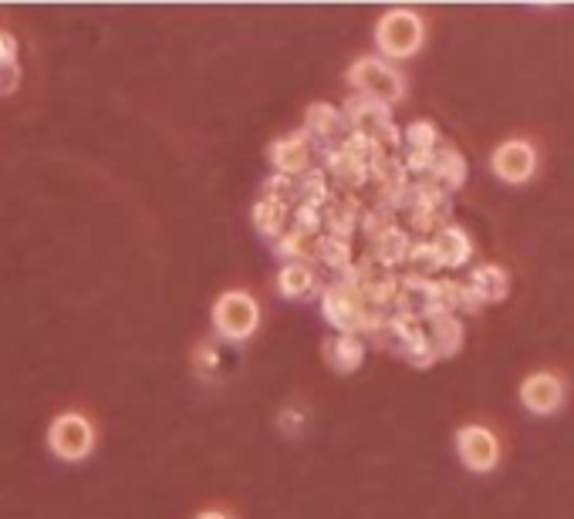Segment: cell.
Listing matches in <instances>:
<instances>
[{"instance_id":"6","label":"cell","mask_w":574,"mask_h":519,"mask_svg":"<svg viewBox=\"0 0 574 519\" xmlns=\"http://www.w3.org/2000/svg\"><path fill=\"white\" fill-rule=\"evenodd\" d=\"M48 449L61 462H85L95 452V425L78 411H65L48 425Z\"/></svg>"},{"instance_id":"7","label":"cell","mask_w":574,"mask_h":519,"mask_svg":"<svg viewBox=\"0 0 574 519\" xmlns=\"http://www.w3.org/2000/svg\"><path fill=\"white\" fill-rule=\"evenodd\" d=\"M457 455L470 472H491L500 462V442L487 425H463L457 432Z\"/></svg>"},{"instance_id":"34","label":"cell","mask_w":574,"mask_h":519,"mask_svg":"<svg viewBox=\"0 0 574 519\" xmlns=\"http://www.w3.org/2000/svg\"><path fill=\"white\" fill-rule=\"evenodd\" d=\"M11 61H18V37L0 31V65H11Z\"/></svg>"},{"instance_id":"12","label":"cell","mask_w":574,"mask_h":519,"mask_svg":"<svg viewBox=\"0 0 574 519\" xmlns=\"http://www.w3.org/2000/svg\"><path fill=\"white\" fill-rule=\"evenodd\" d=\"M423 338L436 361L453 358L463 348V320L457 314H432L423 320Z\"/></svg>"},{"instance_id":"9","label":"cell","mask_w":574,"mask_h":519,"mask_svg":"<svg viewBox=\"0 0 574 519\" xmlns=\"http://www.w3.org/2000/svg\"><path fill=\"white\" fill-rule=\"evenodd\" d=\"M312 149H315L312 138L304 135V128H297V132H288L274 142V146L268 149V159H271L274 172L297 179L301 172L312 169Z\"/></svg>"},{"instance_id":"15","label":"cell","mask_w":574,"mask_h":519,"mask_svg":"<svg viewBox=\"0 0 574 519\" xmlns=\"http://www.w3.org/2000/svg\"><path fill=\"white\" fill-rule=\"evenodd\" d=\"M322 159H325V176L338 185V193H356V189L369 185V166L356 156L341 153L338 146L331 149H322Z\"/></svg>"},{"instance_id":"2","label":"cell","mask_w":574,"mask_h":519,"mask_svg":"<svg viewBox=\"0 0 574 519\" xmlns=\"http://www.w3.org/2000/svg\"><path fill=\"white\" fill-rule=\"evenodd\" d=\"M426 41V24L416 11H406V8H395V11H385L375 24V44L382 58L389 61H406L413 58Z\"/></svg>"},{"instance_id":"33","label":"cell","mask_w":574,"mask_h":519,"mask_svg":"<svg viewBox=\"0 0 574 519\" xmlns=\"http://www.w3.org/2000/svg\"><path fill=\"white\" fill-rule=\"evenodd\" d=\"M278 425H281V432H284V436H297V432H301V425H304V415H301L297 408H284Z\"/></svg>"},{"instance_id":"17","label":"cell","mask_w":574,"mask_h":519,"mask_svg":"<svg viewBox=\"0 0 574 519\" xmlns=\"http://www.w3.org/2000/svg\"><path fill=\"white\" fill-rule=\"evenodd\" d=\"M429 247H432V253H436V260H439V267H443V270H457V267L470 263V257H473L470 233L463 226H453V223L443 226L439 233H432Z\"/></svg>"},{"instance_id":"24","label":"cell","mask_w":574,"mask_h":519,"mask_svg":"<svg viewBox=\"0 0 574 519\" xmlns=\"http://www.w3.org/2000/svg\"><path fill=\"white\" fill-rule=\"evenodd\" d=\"M274 244H278L274 253H278L284 263H312V260H315V244H318V236H307V233L288 226L281 240H274Z\"/></svg>"},{"instance_id":"18","label":"cell","mask_w":574,"mask_h":519,"mask_svg":"<svg viewBox=\"0 0 574 519\" xmlns=\"http://www.w3.org/2000/svg\"><path fill=\"white\" fill-rule=\"evenodd\" d=\"M322 354H325V364L338 374H351L359 371L362 361H365V338H356V335H331L325 345H322Z\"/></svg>"},{"instance_id":"8","label":"cell","mask_w":574,"mask_h":519,"mask_svg":"<svg viewBox=\"0 0 574 519\" xmlns=\"http://www.w3.org/2000/svg\"><path fill=\"white\" fill-rule=\"evenodd\" d=\"M491 169H494L497 179H504L510 185H520L538 172V149L524 138H510V142H504V146L494 149Z\"/></svg>"},{"instance_id":"31","label":"cell","mask_w":574,"mask_h":519,"mask_svg":"<svg viewBox=\"0 0 574 519\" xmlns=\"http://www.w3.org/2000/svg\"><path fill=\"white\" fill-rule=\"evenodd\" d=\"M216 364H220V358H216L213 345H200V348L193 351V368H196L200 377H210Z\"/></svg>"},{"instance_id":"26","label":"cell","mask_w":574,"mask_h":519,"mask_svg":"<svg viewBox=\"0 0 574 519\" xmlns=\"http://www.w3.org/2000/svg\"><path fill=\"white\" fill-rule=\"evenodd\" d=\"M331 196V185H328V176L325 169H307L297 176V206H315L322 210Z\"/></svg>"},{"instance_id":"21","label":"cell","mask_w":574,"mask_h":519,"mask_svg":"<svg viewBox=\"0 0 574 519\" xmlns=\"http://www.w3.org/2000/svg\"><path fill=\"white\" fill-rule=\"evenodd\" d=\"M278 291L288 301H304L318 291V273L312 263H281L278 270Z\"/></svg>"},{"instance_id":"19","label":"cell","mask_w":574,"mask_h":519,"mask_svg":"<svg viewBox=\"0 0 574 519\" xmlns=\"http://www.w3.org/2000/svg\"><path fill=\"white\" fill-rule=\"evenodd\" d=\"M409 247H413V236L406 233V226H389V229H382L375 240H369V253L385 267V270H395L399 263H406V257H409Z\"/></svg>"},{"instance_id":"29","label":"cell","mask_w":574,"mask_h":519,"mask_svg":"<svg viewBox=\"0 0 574 519\" xmlns=\"http://www.w3.org/2000/svg\"><path fill=\"white\" fill-rule=\"evenodd\" d=\"M260 200H271V203H281V206H297V179L291 176H281V172H271L260 185Z\"/></svg>"},{"instance_id":"1","label":"cell","mask_w":574,"mask_h":519,"mask_svg":"<svg viewBox=\"0 0 574 519\" xmlns=\"http://www.w3.org/2000/svg\"><path fill=\"white\" fill-rule=\"evenodd\" d=\"M399 213H406V223H409L406 233H416L419 240H429L432 233L450 226L453 196L443 193V189H436L432 182H409V193H406Z\"/></svg>"},{"instance_id":"16","label":"cell","mask_w":574,"mask_h":519,"mask_svg":"<svg viewBox=\"0 0 574 519\" xmlns=\"http://www.w3.org/2000/svg\"><path fill=\"white\" fill-rule=\"evenodd\" d=\"M419 182H432L436 189H443V193H457V189L466 182V159H463V153L460 149H453V146H443L439 142L436 146V153H432V166H429V176L426 179H419Z\"/></svg>"},{"instance_id":"25","label":"cell","mask_w":574,"mask_h":519,"mask_svg":"<svg viewBox=\"0 0 574 519\" xmlns=\"http://www.w3.org/2000/svg\"><path fill=\"white\" fill-rule=\"evenodd\" d=\"M315 263L328 267L331 273H345L351 263H356V257H351V244L348 240H338V236L322 233L318 244H315Z\"/></svg>"},{"instance_id":"3","label":"cell","mask_w":574,"mask_h":519,"mask_svg":"<svg viewBox=\"0 0 574 519\" xmlns=\"http://www.w3.org/2000/svg\"><path fill=\"white\" fill-rule=\"evenodd\" d=\"M345 81L356 88V94H362V99H372L389 109L406 99V78L382 58H359L345 71Z\"/></svg>"},{"instance_id":"4","label":"cell","mask_w":574,"mask_h":519,"mask_svg":"<svg viewBox=\"0 0 574 519\" xmlns=\"http://www.w3.org/2000/svg\"><path fill=\"white\" fill-rule=\"evenodd\" d=\"M369 341L375 348L395 354V358L409 361L413 368H429L436 361L429 354L426 338H423V320H413V317H403V314H389Z\"/></svg>"},{"instance_id":"10","label":"cell","mask_w":574,"mask_h":519,"mask_svg":"<svg viewBox=\"0 0 574 519\" xmlns=\"http://www.w3.org/2000/svg\"><path fill=\"white\" fill-rule=\"evenodd\" d=\"M520 405L534 415H554L564 405V382L551 371L527 374L520 385Z\"/></svg>"},{"instance_id":"27","label":"cell","mask_w":574,"mask_h":519,"mask_svg":"<svg viewBox=\"0 0 574 519\" xmlns=\"http://www.w3.org/2000/svg\"><path fill=\"white\" fill-rule=\"evenodd\" d=\"M406 277H416V280H436V273L443 270L429 247V240H413L409 247V257H406Z\"/></svg>"},{"instance_id":"11","label":"cell","mask_w":574,"mask_h":519,"mask_svg":"<svg viewBox=\"0 0 574 519\" xmlns=\"http://www.w3.org/2000/svg\"><path fill=\"white\" fill-rule=\"evenodd\" d=\"M348 122L341 115L338 105H328V102H312L304 112V135L312 142H322V149H331L338 142L348 135Z\"/></svg>"},{"instance_id":"22","label":"cell","mask_w":574,"mask_h":519,"mask_svg":"<svg viewBox=\"0 0 574 519\" xmlns=\"http://www.w3.org/2000/svg\"><path fill=\"white\" fill-rule=\"evenodd\" d=\"M250 219H254V229L260 236H268V240H281L284 229L291 226V210L281 206V203H271V200H257L254 210H250Z\"/></svg>"},{"instance_id":"35","label":"cell","mask_w":574,"mask_h":519,"mask_svg":"<svg viewBox=\"0 0 574 519\" xmlns=\"http://www.w3.org/2000/svg\"><path fill=\"white\" fill-rule=\"evenodd\" d=\"M196 519H230V516H227L224 509H203V512H200Z\"/></svg>"},{"instance_id":"13","label":"cell","mask_w":574,"mask_h":519,"mask_svg":"<svg viewBox=\"0 0 574 519\" xmlns=\"http://www.w3.org/2000/svg\"><path fill=\"white\" fill-rule=\"evenodd\" d=\"M341 115H345V122H348L351 132H359V135H365V138H375V135H382L389 125H395L389 105H379V102H372V99H362V94H351V99L341 105Z\"/></svg>"},{"instance_id":"28","label":"cell","mask_w":574,"mask_h":519,"mask_svg":"<svg viewBox=\"0 0 574 519\" xmlns=\"http://www.w3.org/2000/svg\"><path fill=\"white\" fill-rule=\"evenodd\" d=\"M439 128L432 125V122H426V119H419V122H409L406 128H403V149H413V153H432L436 146H439Z\"/></svg>"},{"instance_id":"23","label":"cell","mask_w":574,"mask_h":519,"mask_svg":"<svg viewBox=\"0 0 574 519\" xmlns=\"http://www.w3.org/2000/svg\"><path fill=\"white\" fill-rule=\"evenodd\" d=\"M460 297H463V280L436 277L429 280V314H460Z\"/></svg>"},{"instance_id":"32","label":"cell","mask_w":574,"mask_h":519,"mask_svg":"<svg viewBox=\"0 0 574 519\" xmlns=\"http://www.w3.org/2000/svg\"><path fill=\"white\" fill-rule=\"evenodd\" d=\"M18 88H21V68H18V61L0 65V94H14Z\"/></svg>"},{"instance_id":"20","label":"cell","mask_w":574,"mask_h":519,"mask_svg":"<svg viewBox=\"0 0 574 519\" xmlns=\"http://www.w3.org/2000/svg\"><path fill=\"white\" fill-rule=\"evenodd\" d=\"M466 287L480 297V304H497L510 294V273L497 263H483L470 273Z\"/></svg>"},{"instance_id":"30","label":"cell","mask_w":574,"mask_h":519,"mask_svg":"<svg viewBox=\"0 0 574 519\" xmlns=\"http://www.w3.org/2000/svg\"><path fill=\"white\" fill-rule=\"evenodd\" d=\"M294 229H301V233H307V236H322V210H315V206H294Z\"/></svg>"},{"instance_id":"5","label":"cell","mask_w":574,"mask_h":519,"mask_svg":"<svg viewBox=\"0 0 574 519\" xmlns=\"http://www.w3.org/2000/svg\"><path fill=\"white\" fill-rule=\"evenodd\" d=\"M210 320H213V330L224 341H247L260 327V304L247 291H224L213 301Z\"/></svg>"},{"instance_id":"14","label":"cell","mask_w":574,"mask_h":519,"mask_svg":"<svg viewBox=\"0 0 574 519\" xmlns=\"http://www.w3.org/2000/svg\"><path fill=\"white\" fill-rule=\"evenodd\" d=\"M359 223H362V203H359V196L331 193L328 203L322 206V233L338 236V240H348V236L359 229Z\"/></svg>"}]
</instances>
